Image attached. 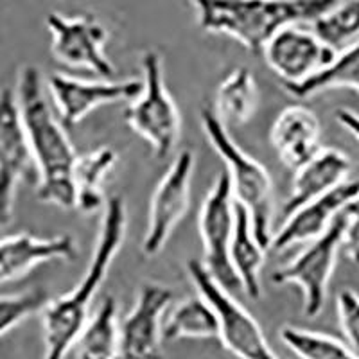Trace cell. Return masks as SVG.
Wrapping results in <instances>:
<instances>
[{"label": "cell", "mask_w": 359, "mask_h": 359, "mask_svg": "<svg viewBox=\"0 0 359 359\" xmlns=\"http://www.w3.org/2000/svg\"><path fill=\"white\" fill-rule=\"evenodd\" d=\"M359 196V180H345L316 200H311L287 214L286 221L271 237L275 252H284L300 243H311L327 232L332 221L345 212Z\"/></svg>", "instance_id": "obj_15"}, {"label": "cell", "mask_w": 359, "mask_h": 359, "mask_svg": "<svg viewBox=\"0 0 359 359\" xmlns=\"http://www.w3.org/2000/svg\"><path fill=\"white\" fill-rule=\"evenodd\" d=\"M78 259V245L70 233L38 237L29 232L0 239V284L25 277L36 266L49 261L72 262Z\"/></svg>", "instance_id": "obj_16"}, {"label": "cell", "mask_w": 359, "mask_h": 359, "mask_svg": "<svg viewBox=\"0 0 359 359\" xmlns=\"http://www.w3.org/2000/svg\"><path fill=\"white\" fill-rule=\"evenodd\" d=\"M200 118L205 137L226 165L224 171L229 172L233 200L246 208L257 241L269 248L273 237L275 198L268 169L232 139L226 123L216 111L203 108Z\"/></svg>", "instance_id": "obj_4"}, {"label": "cell", "mask_w": 359, "mask_h": 359, "mask_svg": "<svg viewBox=\"0 0 359 359\" xmlns=\"http://www.w3.org/2000/svg\"><path fill=\"white\" fill-rule=\"evenodd\" d=\"M128 210L123 196H111L104 205L97 243L92 259L78 286L67 294L45 304L41 313L43 325V359H65L90 320V309L110 266L126 236Z\"/></svg>", "instance_id": "obj_2"}, {"label": "cell", "mask_w": 359, "mask_h": 359, "mask_svg": "<svg viewBox=\"0 0 359 359\" xmlns=\"http://www.w3.org/2000/svg\"><path fill=\"white\" fill-rule=\"evenodd\" d=\"M194 163L196 160L192 151H180L153 192L142 241V252L149 257L156 255L165 246L180 221L187 214L191 205Z\"/></svg>", "instance_id": "obj_11"}, {"label": "cell", "mask_w": 359, "mask_h": 359, "mask_svg": "<svg viewBox=\"0 0 359 359\" xmlns=\"http://www.w3.org/2000/svg\"><path fill=\"white\" fill-rule=\"evenodd\" d=\"M117 163V153L108 146L78 155L74 165L76 208L83 214H94L104 208L107 200L102 192V180Z\"/></svg>", "instance_id": "obj_20"}, {"label": "cell", "mask_w": 359, "mask_h": 359, "mask_svg": "<svg viewBox=\"0 0 359 359\" xmlns=\"http://www.w3.org/2000/svg\"><path fill=\"white\" fill-rule=\"evenodd\" d=\"M236 229V200L229 172L221 171L207 192L200 210V236L203 243V264L224 290H241V282L230 262V245Z\"/></svg>", "instance_id": "obj_9"}, {"label": "cell", "mask_w": 359, "mask_h": 359, "mask_svg": "<svg viewBox=\"0 0 359 359\" xmlns=\"http://www.w3.org/2000/svg\"><path fill=\"white\" fill-rule=\"evenodd\" d=\"M50 97L57 111V118L65 128L79 124L99 107L118 101H133L142 90V81H88L72 78L69 74L53 72L47 79Z\"/></svg>", "instance_id": "obj_12"}, {"label": "cell", "mask_w": 359, "mask_h": 359, "mask_svg": "<svg viewBox=\"0 0 359 359\" xmlns=\"http://www.w3.org/2000/svg\"><path fill=\"white\" fill-rule=\"evenodd\" d=\"M314 33L334 49L359 34V0L339 2L331 13L314 22Z\"/></svg>", "instance_id": "obj_26"}, {"label": "cell", "mask_w": 359, "mask_h": 359, "mask_svg": "<svg viewBox=\"0 0 359 359\" xmlns=\"http://www.w3.org/2000/svg\"><path fill=\"white\" fill-rule=\"evenodd\" d=\"M336 121L359 142V114L348 110V108H341L336 111Z\"/></svg>", "instance_id": "obj_30"}, {"label": "cell", "mask_w": 359, "mask_h": 359, "mask_svg": "<svg viewBox=\"0 0 359 359\" xmlns=\"http://www.w3.org/2000/svg\"><path fill=\"white\" fill-rule=\"evenodd\" d=\"M341 0H192L207 33L226 34L252 54H262L278 31L316 22Z\"/></svg>", "instance_id": "obj_3"}, {"label": "cell", "mask_w": 359, "mask_h": 359, "mask_svg": "<svg viewBox=\"0 0 359 359\" xmlns=\"http://www.w3.org/2000/svg\"><path fill=\"white\" fill-rule=\"evenodd\" d=\"M343 246L347 257L359 264V207L347 208V223L343 232Z\"/></svg>", "instance_id": "obj_29"}, {"label": "cell", "mask_w": 359, "mask_h": 359, "mask_svg": "<svg viewBox=\"0 0 359 359\" xmlns=\"http://www.w3.org/2000/svg\"><path fill=\"white\" fill-rule=\"evenodd\" d=\"M187 273L198 293L216 313L219 327L217 339L226 351L239 359H278L257 320L237 302L233 293L224 290L208 273L203 262L191 259L187 262Z\"/></svg>", "instance_id": "obj_6"}, {"label": "cell", "mask_w": 359, "mask_h": 359, "mask_svg": "<svg viewBox=\"0 0 359 359\" xmlns=\"http://www.w3.org/2000/svg\"><path fill=\"white\" fill-rule=\"evenodd\" d=\"M142 90L124 110V121L151 146L156 158H165L178 146L182 117L165 85L162 57L156 50L142 56Z\"/></svg>", "instance_id": "obj_5"}, {"label": "cell", "mask_w": 359, "mask_h": 359, "mask_svg": "<svg viewBox=\"0 0 359 359\" xmlns=\"http://www.w3.org/2000/svg\"><path fill=\"white\" fill-rule=\"evenodd\" d=\"M320 135L318 117L302 104H291L277 115L269 139L278 160L297 171L322 149Z\"/></svg>", "instance_id": "obj_17"}, {"label": "cell", "mask_w": 359, "mask_h": 359, "mask_svg": "<svg viewBox=\"0 0 359 359\" xmlns=\"http://www.w3.org/2000/svg\"><path fill=\"white\" fill-rule=\"evenodd\" d=\"M351 207H359V196H358V200L354 201V205H351Z\"/></svg>", "instance_id": "obj_31"}, {"label": "cell", "mask_w": 359, "mask_h": 359, "mask_svg": "<svg viewBox=\"0 0 359 359\" xmlns=\"http://www.w3.org/2000/svg\"><path fill=\"white\" fill-rule=\"evenodd\" d=\"M351 88L359 94V41L343 53L336 54L334 62L318 74L298 85H284V90L297 99H307L323 90Z\"/></svg>", "instance_id": "obj_24"}, {"label": "cell", "mask_w": 359, "mask_h": 359, "mask_svg": "<svg viewBox=\"0 0 359 359\" xmlns=\"http://www.w3.org/2000/svg\"><path fill=\"white\" fill-rule=\"evenodd\" d=\"M17 99L29 147L38 169V200L65 210L76 208L74 165L78 155L65 126L47 101L41 74L34 65L20 69Z\"/></svg>", "instance_id": "obj_1"}, {"label": "cell", "mask_w": 359, "mask_h": 359, "mask_svg": "<svg viewBox=\"0 0 359 359\" xmlns=\"http://www.w3.org/2000/svg\"><path fill=\"white\" fill-rule=\"evenodd\" d=\"M78 359H118L121 354V325L117 320V302L107 297L101 302L76 341Z\"/></svg>", "instance_id": "obj_21"}, {"label": "cell", "mask_w": 359, "mask_h": 359, "mask_svg": "<svg viewBox=\"0 0 359 359\" xmlns=\"http://www.w3.org/2000/svg\"><path fill=\"white\" fill-rule=\"evenodd\" d=\"M219 336L217 318L203 297L185 298L169 313L163 322L162 338L176 339H216Z\"/></svg>", "instance_id": "obj_22"}, {"label": "cell", "mask_w": 359, "mask_h": 359, "mask_svg": "<svg viewBox=\"0 0 359 359\" xmlns=\"http://www.w3.org/2000/svg\"><path fill=\"white\" fill-rule=\"evenodd\" d=\"M280 339L300 359H359L347 343L323 332L286 325L280 329Z\"/></svg>", "instance_id": "obj_25"}, {"label": "cell", "mask_w": 359, "mask_h": 359, "mask_svg": "<svg viewBox=\"0 0 359 359\" xmlns=\"http://www.w3.org/2000/svg\"><path fill=\"white\" fill-rule=\"evenodd\" d=\"M20 182L38 184V169L29 147L17 92L0 88V229L11 223Z\"/></svg>", "instance_id": "obj_8"}, {"label": "cell", "mask_w": 359, "mask_h": 359, "mask_svg": "<svg viewBox=\"0 0 359 359\" xmlns=\"http://www.w3.org/2000/svg\"><path fill=\"white\" fill-rule=\"evenodd\" d=\"M262 54L269 69L284 85H298L331 65L336 49L327 45L314 31L311 33L298 25H290L266 43Z\"/></svg>", "instance_id": "obj_13"}, {"label": "cell", "mask_w": 359, "mask_h": 359, "mask_svg": "<svg viewBox=\"0 0 359 359\" xmlns=\"http://www.w3.org/2000/svg\"><path fill=\"white\" fill-rule=\"evenodd\" d=\"M169 287L158 282H144L140 286L133 309L121 323V354L118 359L156 358L162 341V327L165 311L172 302Z\"/></svg>", "instance_id": "obj_14"}, {"label": "cell", "mask_w": 359, "mask_h": 359, "mask_svg": "<svg viewBox=\"0 0 359 359\" xmlns=\"http://www.w3.org/2000/svg\"><path fill=\"white\" fill-rule=\"evenodd\" d=\"M338 318L347 345L359 358V294L352 290H343L338 294Z\"/></svg>", "instance_id": "obj_28"}, {"label": "cell", "mask_w": 359, "mask_h": 359, "mask_svg": "<svg viewBox=\"0 0 359 359\" xmlns=\"http://www.w3.org/2000/svg\"><path fill=\"white\" fill-rule=\"evenodd\" d=\"M47 302H49V294L43 290L2 294L0 297V338L25 322L29 316L40 313Z\"/></svg>", "instance_id": "obj_27"}, {"label": "cell", "mask_w": 359, "mask_h": 359, "mask_svg": "<svg viewBox=\"0 0 359 359\" xmlns=\"http://www.w3.org/2000/svg\"><path fill=\"white\" fill-rule=\"evenodd\" d=\"M45 24L50 33V50L63 65L85 69L102 79L115 76V65L104 53L110 33L90 13L65 17L62 13H49Z\"/></svg>", "instance_id": "obj_10"}, {"label": "cell", "mask_w": 359, "mask_h": 359, "mask_svg": "<svg viewBox=\"0 0 359 359\" xmlns=\"http://www.w3.org/2000/svg\"><path fill=\"white\" fill-rule=\"evenodd\" d=\"M352 162L339 149L325 147L320 149L309 162L294 171L290 198L284 205V214H291L311 200H316L331 189L348 180Z\"/></svg>", "instance_id": "obj_18"}, {"label": "cell", "mask_w": 359, "mask_h": 359, "mask_svg": "<svg viewBox=\"0 0 359 359\" xmlns=\"http://www.w3.org/2000/svg\"><path fill=\"white\" fill-rule=\"evenodd\" d=\"M347 210L339 214L325 233L309 243L300 255L271 275L275 284H294L302 290L304 314L316 318L323 311L327 290L334 273L338 252L343 246Z\"/></svg>", "instance_id": "obj_7"}, {"label": "cell", "mask_w": 359, "mask_h": 359, "mask_svg": "<svg viewBox=\"0 0 359 359\" xmlns=\"http://www.w3.org/2000/svg\"><path fill=\"white\" fill-rule=\"evenodd\" d=\"M259 90L255 76L246 67H237L221 81L216 94L217 115L224 123L245 124L255 114Z\"/></svg>", "instance_id": "obj_23"}, {"label": "cell", "mask_w": 359, "mask_h": 359, "mask_svg": "<svg viewBox=\"0 0 359 359\" xmlns=\"http://www.w3.org/2000/svg\"><path fill=\"white\" fill-rule=\"evenodd\" d=\"M230 262L236 269L241 290L252 300H259L262 294L261 271L266 262V248L257 241L252 230L246 208L236 201V229L230 245Z\"/></svg>", "instance_id": "obj_19"}]
</instances>
